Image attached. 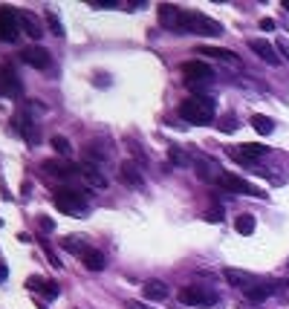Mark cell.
<instances>
[{
	"label": "cell",
	"mask_w": 289,
	"mask_h": 309,
	"mask_svg": "<svg viewBox=\"0 0 289 309\" xmlns=\"http://www.w3.org/2000/svg\"><path fill=\"white\" fill-rule=\"evenodd\" d=\"M266 154H269V148H263V145H257V142H246V145L229 148V156L237 159V162H243V165H255L257 159H263Z\"/></svg>",
	"instance_id": "obj_7"
},
{
	"label": "cell",
	"mask_w": 289,
	"mask_h": 309,
	"mask_svg": "<svg viewBox=\"0 0 289 309\" xmlns=\"http://www.w3.org/2000/svg\"><path fill=\"white\" fill-rule=\"evenodd\" d=\"M50 145L55 148V154L64 156V159H69V156H72V145H69V139H67V136H52Z\"/></svg>",
	"instance_id": "obj_26"
},
{
	"label": "cell",
	"mask_w": 289,
	"mask_h": 309,
	"mask_svg": "<svg viewBox=\"0 0 289 309\" xmlns=\"http://www.w3.org/2000/svg\"><path fill=\"white\" fill-rule=\"evenodd\" d=\"M44 283H47L44 277H29V280H26V289H29V292H41Z\"/></svg>",
	"instance_id": "obj_32"
},
{
	"label": "cell",
	"mask_w": 289,
	"mask_h": 309,
	"mask_svg": "<svg viewBox=\"0 0 289 309\" xmlns=\"http://www.w3.org/2000/svg\"><path fill=\"white\" fill-rule=\"evenodd\" d=\"M197 55H208V58H217V61L229 64V67H240V58L231 50H226V47H200Z\"/></svg>",
	"instance_id": "obj_16"
},
{
	"label": "cell",
	"mask_w": 289,
	"mask_h": 309,
	"mask_svg": "<svg viewBox=\"0 0 289 309\" xmlns=\"http://www.w3.org/2000/svg\"><path fill=\"white\" fill-rule=\"evenodd\" d=\"M0 280H6V266H0Z\"/></svg>",
	"instance_id": "obj_39"
},
{
	"label": "cell",
	"mask_w": 289,
	"mask_h": 309,
	"mask_svg": "<svg viewBox=\"0 0 289 309\" xmlns=\"http://www.w3.org/2000/svg\"><path fill=\"white\" fill-rule=\"evenodd\" d=\"M78 176L84 179L90 188H107V176H104V171L99 168V165H90V162H81L78 165Z\"/></svg>",
	"instance_id": "obj_11"
},
{
	"label": "cell",
	"mask_w": 289,
	"mask_h": 309,
	"mask_svg": "<svg viewBox=\"0 0 289 309\" xmlns=\"http://www.w3.org/2000/svg\"><path fill=\"white\" fill-rule=\"evenodd\" d=\"M223 130H226V133H231V130H234V127H237V124H234V116H226V119H223V124H220Z\"/></svg>",
	"instance_id": "obj_34"
},
{
	"label": "cell",
	"mask_w": 289,
	"mask_h": 309,
	"mask_svg": "<svg viewBox=\"0 0 289 309\" xmlns=\"http://www.w3.org/2000/svg\"><path fill=\"white\" fill-rule=\"evenodd\" d=\"M47 26H50V32L55 38H64V26H61V20H58L55 12H47Z\"/></svg>",
	"instance_id": "obj_29"
},
{
	"label": "cell",
	"mask_w": 289,
	"mask_h": 309,
	"mask_svg": "<svg viewBox=\"0 0 289 309\" xmlns=\"http://www.w3.org/2000/svg\"><path fill=\"white\" fill-rule=\"evenodd\" d=\"M52 203L58 206V211H64L69 217H75V214H81L90 203V197H87V191H75V188H55L52 191Z\"/></svg>",
	"instance_id": "obj_3"
},
{
	"label": "cell",
	"mask_w": 289,
	"mask_h": 309,
	"mask_svg": "<svg viewBox=\"0 0 289 309\" xmlns=\"http://www.w3.org/2000/svg\"><path fill=\"white\" fill-rule=\"evenodd\" d=\"M38 225H41V228H44V231H52V228H55V223H52L50 217H44V214H41V217H38Z\"/></svg>",
	"instance_id": "obj_33"
},
{
	"label": "cell",
	"mask_w": 289,
	"mask_h": 309,
	"mask_svg": "<svg viewBox=\"0 0 289 309\" xmlns=\"http://www.w3.org/2000/svg\"><path fill=\"white\" fill-rule=\"evenodd\" d=\"M20 58H23V64H29L35 69H47L52 64V55L44 47H26V50L20 52Z\"/></svg>",
	"instance_id": "obj_13"
},
{
	"label": "cell",
	"mask_w": 289,
	"mask_h": 309,
	"mask_svg": "<svg viewBox=\"0 0 289 309\" xmlns=\"http://www.w3.org/2000/svg\"><path fill=\"white\" fill-rule=\"evenodd\" d=\"M179 35L217 38V35H223V23L211 20L208 15H200V12H185V15H182V23H179Z\"/></svg>",
	"instance_id": "obj_2"
},
{
	"label": "cell",
	"mask_w": 289,
	"mask_h": 309,
	"mask_svg": "<svg viewBox=\"0 0 289 309\" xmlns=\"http://www.w3.org/2000/svg\"><path fill=\"white\" fill-rule=\"evenodd\" d=\"M156 15H159V26H165L168 32H176V35H179V23H182L185 9H179V6H171V3H162V6L156 9Z\"/></svg>",
	"instance_id": "obj_8"
},
{
	"label": "cell",
	"mask_w": 289,
	"mask_h": 309,
	"mask_svg": "<svg viewBox=\"0 0 289 309\" xmlns=\"http://www.w3.org/2000/svg\"><path fill=\"white\" fill-rule=\"evenodd\" d=\"M44 252H47V258H50L52 266H55V269H61V263H58V258H55V252H52L50 246H44Z\"/></svg>",
	"instance_id": "obj_36"
},
{
	"label": "cell",
	"mask_w": 289,
	"mask_h": 309,
	"mask_svg": "<svg viewBox=\"0 0 289 309\" xmlns=\"http://www.w3.org/2000/svg\"><path fill=\"white\" fill-rule=\"evenodd\" d=\"M182 72L188 75V81H203V84H211V78H214V69L203 61H185Z\"/></svg>",
	"instance_id": "obj_12"
},
{
	"label": "cell",
	"mask_w": 289,
	"mask_h": 309,
	"mask_svg": "<svg viewBox=\"0 0 289 309\" xmlns=\"http://www.w3.org/2000/svg\"><path fill=\"white\" fill-rule=\"evenodd\" d=\"M284 286H289V277H287V280H284Z\"/></svg>",
	"instance_id": "obj_41"
},
{
	"label": "cell",
	"mask_w": 289,
	"mask_h": 309,
	"mask_svg": "<svg viewBox=\"0 0 289 309\" xmlns=\"http://www.w3.org/2000/svg\"><path fill=\"white\" fill-rule=\"evenodd\" d=\"M20 26H23V32L29 35L32 41H38V38L44 35V26H41V20H38L32 12H20Z\"/></svg>",
	"instance_id": "obj_21"
},
{
	"label": "cell",
	"mask_w": 289,
	"mask_h": 309,
	"mask_svg": "<svg viewBox=\"0 0 289 309\" xmlns=\"http://www.w3.org/2000/svg\"><path fill=\"white\" fill-rule=\"evenodd\" d=\"M142 292H145L148 301H165L171 295V289H168V283H162V280H148V283L142 286Z\"/></svg>",
	"instance_id": "obj_20"
},
{
	"label": "cell",
	"mask_w": 289,
	"mask_h": 309,
	"mask_svg": "<svg viewBox=\"0 0 289 309\" xmlns=\"http://www.w3.org/2000/svg\"><path fill=\"white\" fill-rule=\"evenodd\" d=\"M252 127H255L260 136H269V133L275 130V121L269 119V116H260V113H255V116H252Z\"/></svg>",
	"instance_id": "obj_25"
},
{
	"label": "cell",
	"mask_w": 289,
	"mask_h": 309,
	"mask_svg": "<svg viewBox=\"0 0 289 309\" xmlns=\"http://www.w3.org/2000/svg\"><path fill=\"white\" fill-rule=\"evenodd\" d=\"M223 280L229 283V286H234V289H249V286H255L257 280L255 275H249V272H240V269H223Z\"/></svg>",
	"instance_id": "obj_15"
},
{
	"label": "cell",
	"mask_w": 289,
	"mask_h": 309,
	"mask_svg": "<svg viewBox=\"0 0 289 309\" xmlns=\"http://www.w3.org/2000/svg\"><path fill=\"white\" fill-rule=\"evenodd\" d=\"M20 90V81H17L15 69L6 67V64H0V96H12Z\"/></svg>",
	"instance_id": "obj_17"
},
{
	"label": "cell",
	"mask_w": 289,
	"mask_h": 309,
	"mask_svg": "<svg viewBox=\"0 0 289 309\" xmlns=\"http://www.w3.org/2000/svg\"><path fill=\"white\" fill-rule=\"evenodd\" d=\"M214 113H217V107H214V99H208V96H188L179 104V116L188 124H208V121H214Z\"/></svg>",
	"instance_id": "obj_1"
},
{
	"label": "cell",
	"mask_w": 289,
	"mask_h": 309,
	"mask_svg": "<svg viewBox=\"0 0 289 309\" xmlns=\"http://www.w3.org/2000/svg\"><path fill=\"white\" fill-rule=\"evenodd\" d=\"M84 266L90 272H104V269H107V258H104L99 249H93V252L84 258Z\"/></svg>",
	"instance_id": "obj_24"
},
{
	"label": "cell",
	"mask_w": 289,
	"mask_h": 309,
	"mask_svg": "<svg viewBox=\"0 0 289 309\" xmlns=\"http://www.w3.org/2000/svg\"><path fill=\"white\" fill-rule=\"evenodd\" d=\"M272 292H275V286H266V283H255V286H249V289H246L243 295H246L252 304H263V301H266V298H269Z\"/></svg>",
	"instance_id": "obj_22"
},
{
	"label": "cell",
	"mask_w": 289,
	"mask_h": 309,
	"mask_svg": "<svg viewBox=\"0 0 289 309\" xmlns=\"http://www.w3.org/2000/svg\"><path fill=\"white\" fill-rule=\"evenodd\" d=\"M249 47H252V52H255L260 61H266L269 67H278V64H281L278 47H275V44H269L266 38H252V41H249Z\"/></svg>",
	"instance_id": "obj_10"
},
{
	"label": "cell",
	"mask_w": 289,
	"mask_h": 309,
	"mask_svg": "<svg viewBox=\"0 0 289 309\" xmlns=\"http://www.w3.org/2000/svg\"><path fill=\"white\" fill-rule=\"evenodd\" d=\"M44 171L50 173V176H58V179H72V176H78V165H69V162H58V159H47L44 162Z\"/></svg>",
	"instance_id": "obj_14"
},
{
	"label": "cell",
	"mask_w": 289,
	"mask_h": 309,
	"mask_svg": "<svg viewBox=\"0 0 289 309\" xmlns=\"http://www.w3.org/2000/svg\"><path fill=\"white\" fill-rule=\"evenodd\" d=\"M234 228H237V234H252L255 231V217L252 214H240L234 220Z\"/></svg>",
	"instance_id": "obj_28"
},
{
	"label": "cell",
	"mask_w": 289,
	"mask_h": 309,
	"mask_svg": "<svg viewBox=\"0 0 289 309\" xmlns=\"http://www.w3.org/2000/svg\"><path fill=\"white\" fill-rule=\"evenodd\" d=\"M93 6H96V9H116L119 3H116V0H107V3H99V0H93Z\"/></svg>",
	"instance_id": "obj_37"
},
{
	"label": "cell",
	"mask_w": 289,
	"mask_h": 309,
	"mask_svg": "<svg viewBox=\"0 0 289 309\" xmlns=\"http://www.w3.org/2000/svg\"><path fill=\"white\" fill-rule=\"evenodd\" d=\"M217 185H220L226 194H252V197H266V194H263L260 188H255L252 182H246L243 176H234V173H229V171H220Z\"/></svg>",
	"instance_id": "obj_5"
},
{
	"label": "cell",
	"mask_w": 289,
	"mask_h": 309,
	"mask_svg": "<svg viewBox=\"0 0 289 309\" xmlns=\"http://www.w3.org/2000/svg\"><path fill=\"white\" fill-rule=\"evenodd\" d=\"M12 124H15V130L23 136V142L26 145H38L41 142V133H38V127H35V121L29 119V113L26 110H20L15 119H12Z\"/></svg>",
	"instance_id": "obj_9"
},
{
	"label": "cell",
	"mask_w": 289,
	"mask_h": 309,
	"mask_svg": "<svg viewBox=\"0 0 289 309\" xmlns=\"http://www.w3.org/2000/svg\"><path fill=\"white\" fill-rule=\"evenodd\" d=\"M168 159L173 162V165H179V168H188V165H194V159L182 151V148H171L168 151Z\"/></svg>",
	"instance_id": "obj_27"
},
{
	"label": "cell",
	"mask_w": 289,
	"mask_h": 309,
	"mask_svg": "<svg viewBox=\"0 0 289 309\" xmlns=\"http://www.w3.org/2000/svg\"><path fill=\"white\" fill-rule=\"evenodd\" d=\"M278 55H281V61H289V41L287 38H278Z\"/></svg>",
	"instance_id": "obj_31"
},
{
	"label": "cell",
	"mask_w": 289,
	"mask_h": 309,
	"mask_svg": "<svg viewBox=\"0 0 289 309\" xmlns=\"http://www.w3.org/2000/svg\"><path fill=\"white\" fill-rule=\"evenodd\" d=\"M61 246H64V249H69L72 255H78L81 260H84L87 255L93 252V249H90V246H87L84 240H78V237H64V240H61Z\"/></svg>",
	"instance_id": "obj_23"
},
{
	"label": "cell",
	"mask_w": 289,
	"mask_h": 309,
	"mask_svg": "<svg viewBox=\"0 0 289 309\" xmlns=\"http://www.w3.org/2000/svg\"><path fill=\"white\" fill-rule=\"evenodd\" d=\"M107 159H110V151H107V145H102V142H90L84 148V162H90V165H102Z\"/></svg>",
	"instance_id": "obj_19"
},
{
	"label": "cell",
	"mask_w": 289,
	"mask_h": 309,
	"mask_svg": "<svg viewBox=\"0 0 289 309\" xmlns=\"http://www.w3.org/2000/svg\"><path fill=\"white\" fill-rule=\"evenodd\" d=\"M41 292H44V298H58V292H61V289H58V283H55V280H47Z\"/></svg>",
	"instance_id": "obj_30"
},
{
	"label": "cell",
	"mask_w": 289,
	"mask_h": 309,
	"mask_svg": "<svg viewBox=\"0 0 289 309\" xmlns=\"http://www.w3.org/2000/svg\"><path fill=\"white\" fill-rule=\"evenodd\" d=\"M119 176H121V182L130 185V188H142V185H145V176H142V171H139L133 162H121Z\"/></svg>",
	"instance_id": "obj_18"
},
{
	"label": "cell",
	"mask_w": 289,
	"mask_h": 309,
	"mask_svg": "<svg viewBox=\"0 0 289 309\" xmlns=\"http://www.w3.org/2000/svg\"><path fill=\"white\" fill-rule=\"evenodd\" d=\"M127 309H145V307H142L139 301H127Z\"/></svg>",
	"instance_id": "obj_38"
},
{
	"label": "cell",
	"mask_w": 289,
	"mask_h": 309,
	"mask_svg": "<svg viewBox=\"0 0 289 309\" xmlns=\"http://www.w3.org/2000/svg\"><path fill=\"white\" fill-rule=\"evenodd\" d=\"M20 32H23V26H20V12L3 6V9H0V41L15 44Z\"/></svg>",
	"instance_id": "obj_6"
},
{
	"label": "cell",
	"mask_w": 289,
	"mask_h": 309,
	"mask_svg": "<svg viewBox=\"0 0 289 309\" xmlns=\"http://www.w3.org/2000/svg\"><path fill=\"white\" fill-rule=\"evenodd\" d=\"M179 301L188 307H217L220 292L214 286H205V283H191V286L179 289Z\"/></svg>",
	"instance_id": "obj_4"
},
{
	"label": "cell",
	"mask_w": 289,
	"mask_h": 309,
	"mask_svg": "<svg viewBox=\"0 0 289 309\" xmlns=\"http://www.w3.org/2000/svg\"><path fill=\"white\" fill-rule=\"evenodd\" d=\"M284 9H287V12H289V0H287V3H284Z\"/></svg>",
	"instance_id": "obj_40"
},
{
	"label": "cell",
	"mask_w": 289,
	"mask_h": 309,
	"mask_svg": "<svg viewBox=\"0 0 289 309\" xmlns=\"http://www.w3.org/2000/svg\"><path fill=\"white\" fill-rule=\"evenodd\" d=\"M275 26H278V23H275L272 17H263V20H260V29H263V32H272Z\"/></svg>",
	"instance_id": "obj_35"
}]
</instances>
